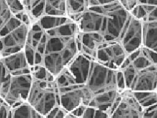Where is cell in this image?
<instances>
[{"mask_svg": "<svg viewBox=\"0 0 157 118\" xmlns=\"http://www.w3.org/2000/svg\"><path fill=\"white\" fill-rule=\"evenodd\" d=\"M24 52L29 66H43L57 77L80 53L77 24L71 18L55 26L37 21L29 27Z\"/></svg>", "mask_w": 157, "mask_h": 118, "instance_id": "1", "label": "cell"}, {"mask_svg": "<svg viewBox=\"0 0 157 118\" xmlns=\"http://www.w3.org/2000/svg\"><path fill=\"white\" fill-rule=\"evenodd\" d=\"M117 70L92 61L87 77L81 86L83 106L101 110L110 115L120 92L116 84Z\"/></svg>", "mask_w": 157, "mask_h": 118, "instance_id": "2", "label": "cell"}, {"mask_svg": "<svg viewBox=\"0 0 157 118\" xmlns=\"http://www.w3.org/2000/svg\"><path fill=\"white\" fill-rule=\"evenodd\" d=\"M27 103L45 117L60 106L56 77L52 74L41 78L33 77Z\"/></svg>", "mask_w": 157, "mask_h": 118, "instance_id": "3", "label": "cell"}, {"mask_svg": "<svg viewBox=\"0 0 157 118\" xmlns=\"http://www.w3.org/2000/svg\"><path fill=\"white\" fill-rule=\"evenodd\" d=\"M58 87L60 106L67 112H71L83 106L84 95L81 85L78 84L72 74L65 68L56 77Z\"/></svg>", "mask_w": 157, "mask_h": 118, "instance_id": "4", "label": "cell"}, {"mask_svg": "<svg viewBox=\"0 0 157 118\" xmlns=\"http://www.w3.org/2000/svg\"><path fill=\"white\" fill-rule=\"evenodd\" d=\"M120 70L124 76L127 89L132 92L156 91L157 66L154 64L140 69L128 64Z\"/></svg>", "mask_w": 157, "mask_h": 118, "instance_id": "5", "label": "cell"}, {"mask_svg": "<svg viewBox=\"0 0 157 118\" xmlns=\"http://www.w3.org/2000/svg\"><path fill=\"white\" fill-rule=\"evenodd\" d=\"M128 54L117 41H104L98 46L95 51L93 61L110 68L118 70Z\"/></svg>", "mask_w": 157, "mask_h": 118, "instance_id": "6", "label": "cell"}, {"mask_svg": "<svg viewBox=\"0 0 157 118\" xmlns=\"http://www.w3.org/2000/svg\"><path fill=\"white\" fill-rule=\"evenodd\" d=\"M33 77L30 73L12 75L4 100L11 108L27 102Z\"/></svg>", "mask_w": 157, "mask_h": 118, "instance_id": "7", "label": "cell"}, {"mask_svg": "<svg viewBox=\"0 0 157 118\" xmlns=\"http://www.w3.org/2000/svg\"><path fill=\"white\" fill-rule=\"evenodd\" d=\"M143 22L134 18L130 14L117 41L121 43L128 56L143 47Z\"/></svg>", "mask_w": 157, "mask_h": 118, "instance_id": "8", "label": "cell"}, {"mask_svg": "<svg viewBox=\"0 0 157 118\" xmlns=\"http://www.w3.org/2000/svg\"><path fill=\"white\" fill-rule=\"evenodd\" d=\"M29 27L22 23L0 37V51L2 58L24 50Z\"/></svg>", "mask_w": 157, "mask_h": 118, "instance_id": "9", "label": "cell"}, {"mask_svg": "<svg viewBox=\"0 0 157 118\" xmlns=\"http://www.w3.org/2000/svg\"><path fill=\"white\" fill-rule=\"evenodd\" d=\"M144 108L138 102L133 92L126 89L121 92L110 118H143Z\"/></svg>", "mask_w": 157, "mask_h": 118, "instance_id": "10", "label": "cell"}, {"mask_svg": "<svg viewBox=\"0 0 157 118\" xmlns=\"http://www.w3.org/2000/svg\"><path fill=\"white\" fill-rule=\"evenodd\" d=\"M2 61L11 75L30 73V66L24 50L3 57Z\"/></svg>", "mask_w": 157, "mask_h": 118, "instance_id": "11", "label": "cell"}, {"mask_svg": "<svg viewBox=\"0 0 157 118\" xmlns=\"http://www.w3.org/2000/svg\"><path fill=\"white\" fill-rule=\"evenodd\" d=\"M143 47L157 53V21L143 22Z\"/></svg>", "mask_w": 157, "mask_h": 118, "instance_id": "12", "label": "cell"}, {"mask_svg": "<svg viewBox=\"0 0 157 118\" xmlns=\"http://www.w3.org/2000/svg\"><path fill=\"white\" fill-rule=\"evenodd\" d=\"M66 4L67 0H45L44 16L68 17Z\"/></svg>", "mask_w": 157, "mask_h": 118, "instance_id": "13", "label": "cell"}, {"mask_svg": "<svg viewBox=\"0 0 157 118\" xmlns=\"http://www.w3.org/2000/svg\"><path fill=\"white\" fill-rule=\"evenodd\" d=\"M22 3L33 23L44 16L45 0H23Z\"/></svg>", "mask_w": 157, "mask_h": 118, "instance_id": "14", "label": "cell"}, {"mask_svg": "<svg viewBox=\"0 0 157 118\" xmlns=\"http://www.w3.org/2000/svg\"><path fill=\"white\" fill-rule=\"evenodd\" d=\"M12 118H46L27 102L12 109Z\"/></svg>", "mask_w": 157, "mask_h": 118, "instance_id": "15", "label": "cell"}, {"mask_svg": "<svg viewBox=\"0 0 157 118\" xmlns=\"http://www.w3.org/2000/svg\"><path fill=\"white\" fill-rule=\"evenodd\" d=\"M67 16L76 23L81 15L87 10L85 0H67Z\"/></svg>", "mask_w": 157, "mask_h": 118, "instance_id": "16", "label": "cell"}, {"mask_svg": "<svg viewBox=\"0 0 157 118\" xmlns=\"http://www.w3.org/2000/svg\"><path fill=\"white\" fill-rule=\"evenodd\" d=\"M140 104L145 109L157 104V93L156 91L133 92Z\"/></svg>", "mask_w": 157, "mask_h": 118, "instance_id": "17", "label": "cell"}, {"mask_svg": "<svg viewBox=\"0 0 157 118\" xmlns=\"http://www.w3.org/2000/svg\"><path fill=\"white\" fill-rule=\"evenodd\" d=\"M11 75H12L9 72L1 59L0 60V96L3 99L8 89Z\"/></svg>", "mask_w": 157, "mask_h": 118, "instance_id": "18", "label": "cell"}, {"mask_svg": "<svg viewBox=\"0 0 157 118\" xmlns=\"http://www.w3.org/2000/svg\"><path fill=\"white\" fill-rule=\"evenodd\" d=\"M156 6L150 5H142V4H138L137 6H135L130 11L129 13L133 16L134 18L142 21L143 22L145 21L147 19V16L149 13L154 9Z\"/></svg>", "mask_w": 157, "mask_h": 118, "instance_id": "19", "label": "cell"}, {"mask_svg": "<svg viewBox=\"0 0 157 118\" xmlns=\"http://www.w3.org/2000/svg\"><path fill=\"white\" fill-rule=\"evenodd\" d=\"M14 17L7 6L6 0H0V32Z\"/></svg>", "mask_w": 157, "mask_h": 118, "instance_id": "20", "label": "cell"}, {"mask_svg": "<svg viewBox=\"0 0 157 118\" xmlns=\"http://www.w3.org/2000/svg\"><path fill=\"white\" fill-rule=\"evenodd\" d=\"M80 118H110V115L101 110L85 106Z\"/></svg>", "mask_w": 157, "mask_h": 118, "instance_id": "21", "label": "cell"}, {"mask_svg": "<svg viewBox=\"0 0 157 118\" xmlns=\"http://www.w3.org/2000/svg\"><path fill=\"white\" fill-rule=\"evenodd\" d=\"M6 2L10 12L16 17L25 12V8L21 0H6Z\"/></svg>", "mask_w": 157, "mask_h": 118, "instance_id": "22", "label": "cell"}, {"mask_svg": "<svg viewBox=\"0 0 157 118\" xmlns=\"http://www.w3.org/2000/svg\"><path fill=\"white\" fill-rule=\"evenodd\" d=\"M0 118H12V108L0 96Z\"/></svg>", "mask_w": 157, "mask_h": 118, "instance_id": "23", "label": "cell"}, {"mask_svg": "<svg viewBox=\"0 0 157 118\" xmlns=\"http://www.w3.org/2000/svg\"><path fill=\"white\" fill-rule=\"evenodd\" d=\"M68 112L64 109L61 106H57L52 110L46 116V118H64Z\"/></svg>", "mask_w": 157, "mask_h": 118, "instance_id": "24", "label": "cell"}, {"mask_svg": "<svg viewBox=\"0 0 157 118\" xmlns=\"http://www.w3.org/2000/svg\"><path fill=\"white\" fill-rule=\"evenodd\" d=\"M117 0H85L86 7L90 8L93 7H100L113 3Z\"/></svg>", "mask_w": 157, "mask_h": 118, "instance_id": "25", "label": "cell"}, {"mask_svg": "<svg viewBox=\"0 0 157 118\" xmlns=\"http://www.w3.org/2000/svg\"><path fill=\"white\" fill-rule=\"evenodd\" d=\"M116 84H117V90H118L120 93H121V92H123V90L127 89L124 76H123L122 71H121L120 69L117 70V72H116Z\"/></svg>", "mask_w": 157, "mask_h": 118, "instance_id": "26", "label": "cell"}, {"mask_svg": "<svg viewBox=\"0 0 157 118\" xmlns=\"http://www.w3.org/2000/svg\"><path fill=\"white\" fill-rule=\"evenodd\" d=\"M143 118H157V104L145 109Z\"/></svg>", "mask_w": 157, "mask_h": 118, "instance_id": "27", "label": "cell"}, {"mask_svg": "<svg viewBox=\"0 0 157 118\" xmlns=\"http://www.w3.org/2000/svg\"><path fill=\"white\" fill-rule=\"evenodd\" d=\"M121 5L128 12L138 5V0H118Z\"/></svg>", "mask_w": 157, "mask_h": 118, "instance_id": "28", "label": "cell"}, {"mask_svg": "<svg viewBox=\"0 0 157 118\" xmlns=\"http://www.w3.org/2000/svg\"><path fill=\"white\" fill-rule=\"evenodd\" d=\"M142 50H143V53H145V56L151 61V63L153 64H154L155 66H157V53L154 52L153 50H151L149 49L145 48L144 47H142Z\"/></svg>", "mask_w": 157, "mask_h": 118, "instance_id": "29", "label": "cell"}, {"mask_svg": "<svg viewBox=\"0 0 157 118\" xmlns=\"http://www.w3.org/2000/svg\"><path fill=\"white\" fill-rule=\"evenodd\" d=\"M157 21V6L155 7L154 10L149 13V15L147 17V19L145 20V21Z\"/></svg>", "mask_w": 157, "mask_h": 118, "instance_id": "30", "label": "cell"}, {"mask_svg": "<svg viewBox=\"0 0 157 118\" xmlns=\"http://www.w3.org/2000/svg\"><path fill=\"white\" fill-rule=\"evenodd\" d=\"M138 3L142 5H150L157 6V0H138Z\"/></svg>", "mask_w": 157, "mask_h": 118, "instance_id": "31", "label": "cell"}, {"mask_svg": "<svg viewBox=\"0 0 157 118\" xmlns=\"http://www.w3.org/2000/svg\"><path fill=\"white\" fill-rule=\"evenodd\" d=\"M64 118H80V117H78V116L74 115V114L71 113V112H68V113L67 114V115L65 116Z\"/></svg>", "mask_w": 157, "mask_h": 118, "instance_id": "32", "label": "cell"}, {"mask_svg": "<svg viewBox=\"0 0 157 118\" xmlns=\"http://www.w3.org/2000/svg\"><path fill=\"white\" fill-rule=\"evenodd\" d=\"M2 58V53H1V51H0V60Z\"/></svg>", "mask_w": 157, "mask_h": 118, "instance_id": "33", "label": "cell"}, {"mask_svg": "<svg viewBox=\"0 0 157 118\" xmlns=\"http://www.w3.org/2000/svg\"><path fill=\"white\" fill-rule=\"evenodd\" d=\"M156 93H157V85H156Z\"/></svg>", "mask_w": 157, "mask_h": 118, "instance_id": "34", "label": "cell"}]
</instances>
